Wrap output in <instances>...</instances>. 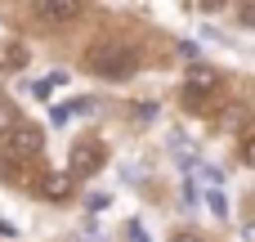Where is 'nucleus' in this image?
Masks as SVG:
<instances>
[{
	"label": "nucleus",
	"mask_w": 255,
	"mask_h": 242,
	"mask_svg": "<svg viewBox=\"0 0 255 242\" xmlns=\"http://www.w3.org/2000/svg\"><path fill=\"white\" fill-rule=\"evenodd\" d=\"M85 67L94 76H103V81H126V76H134L139 54L130 45H121V40H99V45L85 49Z\"/></svg>",
	"instance_id": "nucleus-1"
},
{
	"label": "nucleus",
	"mask_w": 255,
	"mask_h": 242,
	"mask_svg": "<svg viewBox=\"0 0 255 242\" xmlns=\"http://www.w3.org/2000/svg\"><path fill=\"white\" fill-rule=\"evenodd\" d=\"M40 148H45L40 130H36V126H22V121L0 139V157H9V162H27V157H36Z\"/></svg>",
	"instance_id": "nucleus-2"
},
{
	"label": "nucleus",
	"mask_w": 255,
	"mask_h": 242,
	"mask_svg": "<svg viewBox=\"0 0 255 242\" xmlns=\"http://www.w3.org/2000/svg\"><path fill=\"white\" fill-rule=\"evenodd\" d=\"M103 162H108V153H103L99 139H81V144H72V180H76V175H99Z\"/></svg>",
	"instance_id": "nucleus-3"
},
{
	"label": "nucleus",
	"mask_w": 255,
	"mask_h": 242,
	"mask_svg": "<svg viewBox=\"0 0 255 242\" xmlns=\"http://www.w3.org/2000/svg\"><path fill=\"white\" fill-rule=\"evenodd\" d=\"M215 85H220V72H215L211 63H188V67H184V94H188V99L215 94Z\"/></svg>",
	"instance_id": "nucleus-4"
},
{
	"label": "nucleus",
	"mask_w": 255,
	"mask_h": 242,
	"mask_svg": "<svg viewBox=\"0 0 255 242\" xmlns=\"http://www.w3.org/2000/svg\"><path fill=\"white\" fill-rule=\"evenodd\" d=\"M36 18H45V22H72V18H81V4L76 0H36Z\"/></svg>",
	"instance_id": "nucleus-5"
},
{
	"label": "nucleus",
	"mask_w": 255,
	"mask_h": 242,
	"mask_svg": "<svg viewBox=\"0 0 255 242\" xmlns=\"http://www.w3.org/2000/svg\"><path fill=\"white\" fill-rule=\"evenodd\" d=\"M72 189H76L72 171H49V175L40 180V198H49V202H67V198H72Z\"/></svg>",
	"instance_id": "nucleus-6"
},
{
	"label": "nucleus",
	"mask_w": 255,
	"mask_h": 242,
	"mask_svg": "<svg viewBox=\"0 0 255 242\" xmlns=\"http://www.w3.org/2000/svg\"><path fill=\"white\" fill-rule=\"evenodd\" d=\"M13 126H18V112H13V103H0V139H4Z\"/></svg>",
	"instance_id": "nucleus-7"
},
{
	"label": "nucleus",
	"mask_w": 255,
	"mask_h": 242,
	"mask_svg": "<svg viewBox=\"0 0 255 242\" xmlns=\"http://www.w3.org/2000/svg\"><path fill=\"white\" fill-rule=\"evenodd\" d=\"M206 207H211V211H215L220 220L229 216V202H224V193H206Z\"/></svg>",
	"instance_id": "nucleus-8"
},
{
	"label": "nucleus",
	"mask_w": 255,
	"mask_h": 242,
	"mask_svg": "<svg viewBox=\"0 0 255 242\" xmlns=\"http://www.w3.org/2000/svg\"><path fill=\"white\" fill-rule=\"evenodd\" d=\"M242 162H247V166H255V135H247V139H242Z\"/></svg>",
	"instance_id": "nucleus-9"
},
{
	"label": "nucleus",
	"mask_w": 255,
	"mask_h": 242,
	"mask_svg": "<svg viewBox=\"0 0 255 242\" xmlns=\"http://www.w3.org/2000/svg\"><path fill=\"white\" fill-rule=\"evenodd\" d=\"M72 112H81V117H90V112H94V99H76V103H72Z\"/></svg>",
	"instance_id": "nucleus-10"
},
{
	"label": "nucleus",
	"mask_w": 255,
	"mask_h": 242,
	"mask_svg": "<svg viewBox=\"0 0 255 242\" xmlns=\"http://www.w3.org/2000/svg\"><path fill=\"white\" fill-rule=\"evenodd\" d=\"M126 238H130V242H148V234H143V225H130V229H126Z\"/></svg>",
	"instance_id": "nucleus-11"
},
{
	"label": "nucleus",
	"mask_w": 255,
	"mask_h": 242,
	"mask_svg": "<svg viewBox=\"0 0 255 242\" xmlns=\"http://www.w3.org/2000/svg\"><path fill=\"white\" fill-rule=\"evenodd\" d=\"M238 18H242L247 27H255V4H242V9H238Z\"/></svg>",
	"instance_id": "nucleus-12"
},
{
	"label": "nucleus",
	"mask_w": 255,
	"mask_h": 242,
	"mask_svg": "<svg viewBox=\"0 0 255 242\" xmlns=\"http://www.w3.org/2000/svg\"><path fill=\"white\" fill-rule=\"evenodd\" d=\"M179 242H206V238H179Z\"/></svg>",
	"instance_id": "nucleus-13"
}]
</instances>
